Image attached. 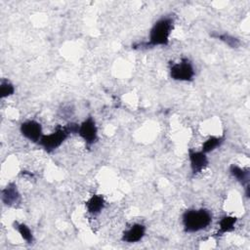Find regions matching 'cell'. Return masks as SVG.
Instances as JSON below:
<instances>
[{
    "label": "cell",
    "mask_w": 250,
    "mask_h": 250,
    "mask_svg": "<svg viewBox=\"0 0 250 250\" xmlns=\"http://www.w3.org/2000/svg\"><path fill=\"white\" fill-rule=\"evenodd\" d=\"M20 129L21 135L33 143H39L40 139L43 136L41 124L35 120H27L22 122Z\"/></svg>",
    "instance_id": "6"
},
{
    "label": "cell",
    "mask_w": 250,
    "mask_h": 250,
    "mask_svg": "<svg viewBox=\"0 0 250 250\" xmlns=\"http://www.w3.org/2000/svg\"><path fill=\"white\" fill-rule=\"evenodd\" d=\"M77 134H79V136L84 140L86 145L91 146L95 144L98 140V128L95 120L92 117L85 119L79 125Z\"/></svg>",
    "instance_id": "5"
},
{
    "label": "cell",
    "mask_w": 250,
    "mask_h": 250,
    "mask_svg": "<svg viewBox=\"0 0 250 250\" xmlns=\"http://www.w3.org/2000/svg\"><path fill=\"white\" fill-rule=\"evenodd\" d=\"M69 135L71 134L67 125L63 127L59 126L53 133L49 135H43L39 141V145L42 146L47 152H52L57 149Z\"/></svg>",
    "instance_id": "3"
},
{
    "label": "cell",
    "mask_w": 250,
    "mask_h": 250,
    "mask_svg": "<svg viewBox=\"0 0 250 250\" xmlns=\"http://www.w3.org/2000/svg\"><path fill=\"white\" fill-rule=\"evenodd\" d=\"M225 141L224 137H217V136H211L209 137L202 145V150L204 153L211 152L215 150L217 147H219Z\"/></svg>",
    "instance_id": "13"
},
{
    "label": "cell",
    "mask_w": 250,
    "mask_h": 250,
    "mask_svg": "<svg viewBox=\"0 0 250 250\" xmlns=\"http://www.w3.org/2000/svg\"><path fill=\"white\" fill-rule=\"evenodd\" d=\"M170 76L177 81H191L195 75L192 63L188 59H182L178 62H174L169 68Z\"/></svg>",
    "instance_id": "4"
},
{
    "label": "cell",
    "mask_w": 250,
    "mask_h": 250,
    "mask_svg": "<svg viewBox=\"0 0 250 250\" xmlns=\"http://www.w3.org/2000/svg\"><path fill=\"white\" fill-rule=\"evenodd\" d=\"M104 199L101 194H93L86 202V209L92 215H98L104 207Z\"/></svg>",
    "instance_id": "11"
},
{
    "label": "cell",
    "mask_w": 250,
    "mask_h": 250,
    "mask_svg": "<svg viewBox=\"0 0 250 250\" xmlns=\"http://www.w3.org/2000/svg\"><path fill=\"white\" fill-rule=\"evenodd\" d=\"M2 201L7 206H16L21 202V194L16 184L10 183L2 189Z\"/></svg>",
    "instance_id": "8"
},
{
    "label": "cell",
    "mask_w": 250,
    "mask_h": 250,
    "mask_svg": "<svg viewBox=\"0 0 250 250\" xmlns=\"http://www.w3.org/2000/svg\"><path fill=\"white\" fill-rule=\"evenodd\" d=\"M229 172L233 178L236 179L237 182H239L242 186H245L246 189V195L249 194V171L246 169H243L237 165H231L229 168Z\"/></svg>",
    "instance_id": "10"
},
{
    "label": "cell",
    "mask_w": 250,
    "mask_h": 250,
    "mask_svg": "<svg viewBox=\"0 0 250 250\" xmlns=\"http://www.w3.org/2000/svg\"><path fill=\"white\" fill-rule=\"evenodd\" d=\"M212 37L219 39L221 41H223L224 43H226L229 47L230 48H237L240 45V42L237 38L233 37L232 35L229 34V33H212L211 34Z\"/></svg>",
    "instance_id": "14"
},
{
    "label": "cell",
    "mask_w": 250,
    "mask_h": 250,
    "mask_svg": "<svg viewBox=\"0 0 250 250\" xmlns=\"http://www.w3.org/2000/svg\"><path fill=\"white\" fill-rule=\"evenodd\" d=\"M237 219L236 217L233 216H229L226 215L224 217H222V219L219 222V231L218 234H224L226 232H229L234 229L235 223H236Z\"/></svg>",
    "instance_id": "12"
},
{
    "label": "cell",
    "mask_w": 250,
    "mask_h": 250,
    "mask_svg": "<svg viewBox=\"0 0 250 250\" xmlns=\"http://www.w3.org/2000/svg\"><path fill=\"white\" fill-rule=\"evenodd\" d=\"M174 26V20L171 17L159 19L149 31V40L146 43L134 45V49L148 48L154 46H166L169 43V37Z\"/></svg>",
    "instance_id": "1"
},
{
    "label": "cell",
    "mask_w": 250,
    "mask_h": 250,
    "mask_svg": "<svg viewBox=\"0 0 250 250\" xmlns=\"http://www.w3.org/2000/svg\"><path fill=\"white\" fill-rule=\"evenodd\" d=\"M188 158L190 162V168L193 175H197L202 172L208 165V158L203 151H196L190 149L188 151Z\"/></svg>",
    "instance_id": "7"
},
{
    "label": "cell",
    "mask_w": 250,
    "mask_h": 250,
    "mask_svg": "<svg viewBox=\"0 0 250 250\" xmlns=\"http://www.w3.org/2000/svg\"><path fill=\"white\" fill-rule=\"evenodd\" d=\"M14 93H15L14 85L10 81L6 79H2L0 83V98L1 99L8 98L12 96Z\"/></svg>",
    "instance_id": "16"
},
{
    "label": "cell",
    "mask_w": 250,
    "mask_h": 250,
    "mask_svg": "<svg viewBox=\"0 0 250 250\" xmlns=\"http://www.w3.org/2000/svg\"><path fill=\"white\" fill-rule=\"evenodd\" d=\"M212 223V214L206 209H190L183 214V225L187 232L205 229Z\"/></svg>",
    "instance_id": "2"
},
{
    "label": "cell",
    "mask_w": 250,
    "mask_h": 250,
    "mask_svg": "<svg viewBox=\"0 0 250 250\" xmlns=\"http://www.w3.org/2000/svg\"><path fill=\"white\" fill-rule=\"evenodd\" d=\"M146 234V227L142 224H135L122 234V240L128 243H135L143 239Z\"/></svg>",
    "instance_id": "9"
},
{
    "label": "cell",
    "mask_w": 250,
    "mask_h": 250,
    "mask_svg": "<svg viewBox=\"0 0 250 250\" xmlns=\"http://www.w3.org/2000/svg\"><path fill=\"white\" fill-rule=\"evenodd\" d=\"M17 227H15L17 229V230L19 231V233L21 234V236L22 237L23 240H25L27 243H32L33 242V234L32 231L30 230V229L25 225V224H16Z\"/></svg>",
    "instance_id": "15"
}]
</instances>
